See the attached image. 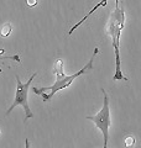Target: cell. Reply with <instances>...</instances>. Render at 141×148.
<instances>
[{
  "label": "cell",
  "mask_w": 141,
  "mask_h": 148,
  "mask_svg": "<svg viewBox=\"0 0 141 148\" xmlns=\"http://www.w3.org/2000/svg\"><path fill=\"white\" fill-rule=\"evenodd\" d=\"M98 53H99V48L95 47V48H94V51H93V54H92L91 59H89V62L83 68L79 69L76 74H72V75H66V74L63 73V61L61 58H58L57 61L55 62V67H53V74L56 75V82L51 86L32 88V91H34L35 94H37V95H40L45 103H47V101H51L57 91L68 88L73 83L74 79H77V78L81 77L82 74H87V73H89L92 71V69H93L94 58H95V56Z\"/></svg>",
  "instance_id": "6da1fadb"
},
{
  "label": "cell",
  "mask_w": 141,
  "mask_h": 148,
  "mask_svg": "<svg viewBox=\"0 0 141 148\" xmlns=\"http://www.w3.org/2000/svg\"><path fill=\"white\" fill-rule=\"evenodd\" d=\"M124 26H125V10L119 4V5H115V10L111 12L109 21H108L105 27V32L110 36L115 52V74L113 77V79L128 82L129 79L125 77V74L121 71V61H120V37Z\"/></svg>",
  "instance_id": "7a4b0ae2"
},
{
  "label": "cell",
  "mask_w": 141,
  "mask_h": 148,
  "mask_svg": "<svg viewBox=\"0 0 141 148\" xmlns=\"http://www.w3.org/2000/svg\"><path fill=\"white\" fill-rule=\"evenodd\" d=\"M37 75V73L35 72L29 78V80L26 83H22L20 77L19 75H15V79H16V90H15V99H14L11 106L6 110V115H9L11 112V111L16 108V106H22L24 110H25V120L24 121L26 122V120L29 119H32L35 116L34 114H32V111L30 109V105H29V89H30V84L34 80V78Z\"/></svg>",
  "instance_id": "3957f363"
},
{
  "label": "cell",
  "mask_w": 141,
  "mask_h": 148,
  "mask_svg": "<svg viewBox=\"0 0 141 148\" xmlns=\"http://www.w3.org/2000/svg\"><path fill=\"white\" fill-rule=\"evenodd\" d=\"M102 92H103V108L100 111L93 116H87V120L91 121L95 125L97 128H99L102 133H103V143L104 147L103 148H108V141H109V128L111 125V120H110V109H109V98L105 90L102 88Z\"/></svg>",
  "instance_id": "277c9868"
},
{
  "label": "cell",
  "mask_w": 141,
  "mask_h": 148,
  "mask_svg": "<svg viewBox=\"0 0 141 148\" xmlns=\"http://www.w3.org/2000/svg\"><path fill=\"white\" fill-rule=\"evenodd\" d=\"M108 1H109V0H100V1H99V3H98V4H97V5H95V6H93V8L91 9V10H89V12L87 14V15H84V16H83V17L81 18V20H79V21L77 22V24H76V25H73L72 27H70V30L68 31V35H72V34H73V32H74V31H76V30L78 29V27H79V26H81V25L83 24V22H84V21H86V20H87V18H88L89 16H91V15H93V12H95V11H97V10H98V9H99V8H103V6H105ZM115 5H119V0H115Z\"/></svg>",
  "instance_id": "5b68a950"
},
{
  "label": "cell",
  "mask_w": 141,
  "mask_h": 148,
  "mask_svg": "<svg viewBox=\"0 0 141 148\" xmlns=\"http://www.w3.org/2000/svg\"><path fill=\"white\" fill-rule=\"evenodd\" d=\"M11 30H12V27L10 24H4L1 26V30H0V36L1 37H8L9 35L11 34Z\"/></svg>",
  "instance_id": "8992f818"
},
{
  "label": "cell",
  "mask_w": 141,
  "mask_h": 148,
  "mask_svg": "<svg viewBox=\"0 0 141 148\" xmlns=\"http://www.w3.org/2000/svg\"><path fill=\"white\" fill-rule=\"evenodd\" d=\"M5 59H11V61H16L17 63L21 62L20 59V56L19 54H14V56H3V57H0V61H5ZM0 73H3V69L0 68Z\"/></svg>",
  "instance_id": "52a82bcc"
},
{
  "label": "cell",
  "mask_w": 141,
  "mask_h": 148,
  "mask_svg": "<svg viewBox=\"0 0 141 148\" xmlns=\"http://www.w3.org/2000/svg\"><path fill=\"white\" fill-rule=\"evenodd\" d=\"M135 145V137L134 136H128V137H125V147H128V148H130V147H133Z\"/></svg>",
  "instance_id": "ba28073f"
},
{
  "label": "cell",
  "mask_w": 141,
  "mask_h": 148,
  "mask_svg": "<svg viewBox=\"0 0 141 148\" xmlns=\"http://www.w3.org/2000/svg\"><path fill=\"white\" fill-rule=\"evenodd\" d=\"M37 3H39V0H26V5L29 8H34L37 5Z\"/></svg>",
  "instance_id": "9c48e42d"
},
{
  "label": "cell",
  "mask_w": 141,
  "mask_h": 148,
  "mask_svg": "<svg viewBox=\"0 0 141 148\" xmlns=\"http://www.w3.org/2000/svg\"><path fill=\"white\" fill-rule=\"evenodd\" d=\"M25 146H26V148H30V143H29V140H25Z\"/></svg>",
  "instance_id": "30bf717a"
}]
</instances>
